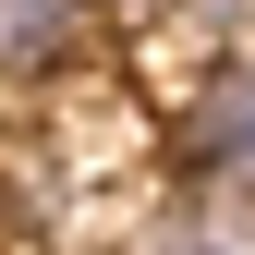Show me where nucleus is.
Returning a JSON list of instances; mask_svg holds the SVG:
<instances>
[{
    "instance_id": "1",
    "label": "nucleus",
    "mask_w": 255,
    "mask_h": 255,
    "mask_svg": "<svg viewBox=\"0 0 255 255\" xmlns=\"http://www.w3.org/2000/svg\"><path fill=\"white\" fill-rule=\"evenodd\" d=\"M195 170L219 195H255V61H231V73L195 98Z\"/></svg>"
},
{
    "instance_id": "2",
    "label": "nucleus",
    "mask_w": 255,
    "mask_h": 255,
    "mask_svg": "<svg viewBox=\"0 0 255 255\" xmlns=\"http://www.w3.org/2000/svg\"><path fill=\"white\" fill-rule=\"evenodd\" d=\"M134 255H255V207H243V195H219V207H182V219H158Z\"/></svg>"
},
{
    "instance_id": "3",
    "label": "nucleus",
    "mask_w": 255,
    "mask_h": 255,
    "mask_svg": "<svg viewBox=\"0 0 255 255\" xmlns=\"http://www.w3.org/2000/svg\"><path fill=\"white\" fill-rule=\"evenodd\" d=\"M85 24V0H0V61H49Z\"/></svg>"
}]
</instances>
